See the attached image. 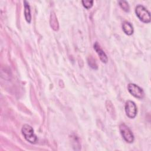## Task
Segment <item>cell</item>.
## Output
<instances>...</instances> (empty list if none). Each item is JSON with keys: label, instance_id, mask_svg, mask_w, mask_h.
I'll return each mask as SVG.
<instances>
[{"label": "cell", "instance_id": "obj_1", "mask_svg": "<svg viewBox=\"0 0 151 151\" xmlns=\"http://www.w3.org/2000/svg\"><path fill=\"white\" fill-rule=\"evenodd\" d=\"M135 13L139 19L144 23L150 22V13L143 5H138L135 8Z\"/></svg>", "mask_w": 151, "mask_h": 151}, {"label": "cell", "instance_id": "obj_2", "mask_svg": "<svg viewBox=\"0 0 151 151\" xmlns=\"http://www.w3.org/2000/svg\"><path fill=\"white\" fill-rule=\"evenodd\" d=\"M22 133L24 137V138L32 144H35L37 142V137L34 133L33 128L28 125L24 124L21 129Z\"/></svg>", "mask_w": 151, "mask_h": 151}, {"label": "cell", "instance_id": "obj_3", "mask_svg": "<svg viewBox=\"0 0 151 151\" xmlns=\"http://www.w3.org/2000/svg\"><path fill=\"white\" fill-rule=\"evenodd\" d=\"M119 130L123 138L126 142L129 143L133 142L134 139V135L127 125H126L124 123L120 124L119 126Z\"/></svg>", "mask_w": 151, "mask_h": 151}, {"label": "cell", "instance_id": "obj_4", "mask_svg": "<svg viewBox=\"0 0 151 151\" xmlns=\"http://www.w3.org/2000/svg\"><path fill=\"white\" fill-rule=\"evenodd\" d=\"M129 92L134 97L142 99L145 97V93L143 89L134 83H129L127 86Z\"/></svg>", "mask_w": 151, "mask_h": 151}, {"label": "cell", "instance_id": "obj_5", "mask_svg": "<svg viewBox=\"0 0 151 151\" xmlns=\"http://www.w3.org/2000/svg\"><path fill=\"white\" fill-rule=\"evenodd\" d=\"M125 112L128 117L130 119H134L137 112V106L134 102L128 100L126 102L125 104Z\"/></svg>", "mask_w": 151, "mask_h": 151}, {"label": "cell", "instance_id": "obj_6", "mask_svg": "<svg viewBox=\"0 0 151 151\" xmlns=\"http://www.w3.org/2000/svg\"><path fill=\"white\" fill-rule=\"evenodd\" d=\"M93 48H94V50L96 51V52L98 54V55L99 56L100 60L103 63H106L107 62V61H108L107 56L106 54V53L104 52V51L101 48L100 45L99 44V43L97 42H96L94 44Z\"/></svg>", "mask_w": 151, "mask_h": 151}, {"label": "cell", "instance_id": "obj_7", "mask_svg": "<svg viewBox=\"0 0 151 151\" xmlns=\"http://www.w3.org/2000/svg\"><path fill=\"white\" fill-rule=\"evenodd\" d=\"M122 29L124 32L127 35H131L133 33V27L128 21H124L122 24Z\"/></svg>", "mask_w": 151, "mask_h": 151}, {"label": "cell", "instance_id": "obj_8", "mask_svg": "<svg viewBox=\"0 0 151 151\" xmlns=\"http://www.w3.org/2000/svg\"><path fill=\"white\" fill-rule=\"evenodd\" d=\"M24 16L26 21L28 22H31V11H30V7L29 5V4L27 1H24Z\"/></svg>", "mask_w": 151, "mask_h": 151}, {"label": "cell", "instance_id": "obj_9", "mask_svg": "<svg viewBox=\"0 0 151 151\" xmlns=\"http://www.w3.org/2000/svg\"><path fill=\"white\" fill-rule=\"evenodd\" d=\"M50 22V25H51V28L54 31H57L58 29V28H59L58 22V21H57V17H56L55 13L53 12H52L51 13Z\"/></svg>", "mask_w": 151, "mask_h": 151}, {"label": "cell", "instance_id": "obj_10", "mask_svg": "<svg viewBox=\"0 0 151 151\" xmlns=\"http://www.w3.org/2000/svg\"><path fill=\"white\" fill-rule=\"evenodd\" d=\"M119 4L120 6V7L126 12H129V4L127 1H119Z\"/></svg>", "mask_w": 151, "mask_h": 151}, {"label": "cell", "instance_id": "obj_11", "mask_svg": "<svg viewBox=\"0 0 151 151\" xmlns=\"http://www.w3.org/2000/svg\"><path fill=\"white\" fill-rule=\"evenodd\" d=\"M82 4L86 9H89L93 6V1H82Z\"/></svg>", "mask_w": 151, "mask_h": 151}, {"label": "cell", "instance_id": "obj_12", "mask_svg": "<svg viewBox=\"0 0 151 151\" xmlns=\"http://www.w3.org/2000/svg\"><path fill=\"white\" fill-rule=\"evenodd\" d=\"M88 64L90 65V67L94 69H97V64L94 61V60L93 58H91L90 59V61H88Z\"/></svg>", "mask_w": 151, "mask_h": 151}]
</instances>
